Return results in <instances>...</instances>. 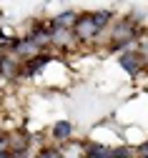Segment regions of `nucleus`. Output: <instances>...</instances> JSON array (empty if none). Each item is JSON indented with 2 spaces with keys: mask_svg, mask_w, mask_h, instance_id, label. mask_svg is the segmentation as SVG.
Masks as SVG:
<instances>
[{
  "mask_svg": "<svg viewBox=\"0 0 148 158\" xmlns=\"http://www.w3.org/2000/svg\"><path fill=\"white\" fill-rule=\"evenodd\" d=\"M78 18H80V13H75V10H63V13H58V15H53V18H50V25H53V28H66V30H73V28H75V23H78Z\"/></svg>",
  "mask_w": 148,
  "mask_h": 158,
  "instance_id": "8",
  "label": "nucleus"
},
{
  "mask_svg": "<svg viewBox=\"0 0 148 158\" xmlns=\"http://www.w3.org/2000/svg\"><path fill=\"white\" fill-rule=\"evenodd\" d=\"M50 138H53V146H63V143L73 141V123L68 121V118L55 121L50 126Z\"/></svg>",
  "mask_w": 148,
  "mask_h": 158,
  "instance_id": "4",
  "label": "nucleus"
},
{
  "mask_svg": "<svg viewBox=\"0 0 148 158\" xmlns=\"http://www.w3.org/2000/svg\"><path fill=\"white\" fill-rule=\"evenodd\" d=\"M136 153H138V158H148V138L136 146Z\"/></svg>",
  "mask_w": 148,
  "mask_h": 158,
  "instance_id": "16",
  "label": "nucleus"
},
{
  "mask_svg": "<svg viewBox=\"0 0 148 158\" xmlns=\"http://www.w3.org/2000/svg\"><path fill=\"white\" fill-rule=\"evenodd\" d=\"M3 55H5V50H0V60H3Z\"/></svg>",
  "mask_w": 148,
  "mask_h": 158,
  "instance_id": "18",
  "label": "nucleus"
},
{
  "mask_svg": "<svg viewBox=\"0 0 148 158\" xmlns=\"http://www.w3.org/2000/svg\"><path fill=\"white\" fill-rule=\"evenodd\" d=\"M40 53H43V50H40V48H38V45L30 40L28 35H20V38H15V43H13V48H10V55H15L20 63H28V60H33V58H38Z\"/></svg>",
  "mask_w": 148,
  "mask_h": 158,
  "instance_id": "2",
  "label": "nucleus"
},
{
  "mask_svg": "<svg viewBox=\"0 0 148 158\" xmlns=\"http://www.w3.org/2000/svg\"><path fill=\"white\" fill-rule=\"evenodd\" d=\"M73 35H75L78 43H95V38H98L100 33H98V28L93 25L91 13H80L78 23H75V28H73Z\"/></svg>",
  "mask_w": 148,
  "mask_h": 158,
  "instance_id": "1",
  "label": "nucleus"
},
{
  "mask_svg": "<svg viewBox=\"0 0 148 158\" xmlns=\"http://www.w3.org/2000/svg\"><path fill=\"white\" fill-rule=\"evenodd\" d=\"M91 18H93V25L98 28V33L108 30L113 25V13L111 10H95V13H91Z\"/></svg>",
  "mask_w": 148,
  "mask_h": 158,
  "instance_id": "9",
  "label": "nucleus"
},
{
  "mask_svg": "<svg viewBox=\"0 0 148 158\" xmlns=\"http://www.w3.org/2000/svg\"><path fill=\"white\" fill-rule=\"evenodd\" d=\"M118 65L128 73L131 78H138V75L146 70V63H143V58L138 55V50H131V53L118 55Z\"/></svg>",
  "mask_w": 148,
  "mask_h": 158,
  "instance_id": "3",
  "label": "nucleus"
},
{
  "mask_svg": "<svg viewBox=\"0 0 148 158\" xmlns=\"http://www.w3.org/2000/svg\"><path fill=\"white\" fill-rule=\"evenodd\" d=\"M35 158H66V153L60 151V146H43Z\"/></svg>",
  "mask_w": 148,
  "mask_h": 158,
  "instance_id": "12",
  "label": "nucleus"
},
{
  "mask_svg": "<svg viewBox=\"0 0 148 158\" xmlns=\"http://www.w3.org/2000/svg\"><path fill=\"white\" fill-rule=\"evenodd\" d=\"M20 68H23V63H20L15 55H10V53L3 55V60H0V75H3L5 83H15V81H18Z\"/></svg>",
  "mask_w": 148,
  "mask_h": 158,
  "instance_id": "6",
  "label": "nucleus"
},
{
  "mask_svg": "<svg viewBox=\"0 0 148 158\" xmlns=\"http://www.w3.org/2000/svg\"><path fill=\"white\" fill-rule=\"evenodd\" d=\"M8 141H10V156L18 153H28L33 146V135L25 131H8Z\"/></svg>",
  "mask_w": 148,
  "mask_h": 158,
  "instance_id": "5",
  "label": "nucleus"
},
{
  "mask_svg": "<svg viewBox=\"0 0 148 158\" xmlns=\"http://www.w3.org/2000/svg\"><path fill=\"white\" fill-rule=\"evenodd\" d=\"M136 50H138V55L143 58V63H146V68H148V33L138 38V48H136Z\"/></svg>",
  "mask_w": 148,
  "mask_h": 158,
  "instance_id": "14",
  "label": "nucleus"
},
{
  "mask_svg": "<svg viewBox=\"0 0 148 158\" xmlns=\"http://www.w3.org/2000/svg\"><path fill=\"white\" fill-rule=\"evenodd\" d=\"M111 158H138V153H136V148L133 146H116L113 151H111Z\"/></svg>",
  "mask_w": 148,
  "mask_h": 158,
  "instance_id": "11",
  "label": "nucleus"
},
{
  "mask_svg": "<svg viewBox=\"0 0 148 158\" xmlns=\"http://www.w3.org/2000/svg\"><path fill=\"white\" fill-rule=\"evenodd\" d=\"M111 146H103V143H95V141H91L88 143V148H86V156L83 158H111Z\"/></svg>",
  "mask_w": 148,
  "mask_h": 158,
  "instance_id": "10",
  "label": "nucleus"
},
{
  "mask_svg": "<svg viewBox=\"0 0 148 158\" xmlns=\"http://www.w3.org/2000/svg\"><path fill=\"white\" fill-rule=\"evenodd\" d=\"M13 43H15V38H8V30H5V28H0V50L10 53Z\"/></svg>",
  "mask_w": 148,
  "mask_h": 158,
  "instance_id": "15",
  "label": "nucleus"
},
{
  "mask_svg": "<svg viewBox=\"0 0 148 158\" xmlns=\"http://www.w3.org/2000/svg\"><path fill=\"white\" fill-rule=\"evenodd\" d=\"M0 158H10V141H8V131L0 128Z\"/></svg>",
  "mask_w": 148,
  "mask_h": 158,
  "instance_id": "13",
  "label": "nucleus"
},
{
  "mask_svg": "<svg viewBox=\"0 0 148 158\" xmlns=\"http://www.w3.org/2000/svg\"><path fill=\"white\" fill-rule=\"evenodd\" d=\"M50 28H53V25H50ZM75 43H78V40H75L73 30H66V28H53V48H58V50H70Z\"/></svg>",
  "mask_w": 148,
  "mask_h": 158,
  "instance_id": "7",
  "label": "nucleus"
},
{
  "mask_svg": "<svg viewBox=\"0 0 148 158\" xmlns=\"http://www.w3.org/2000/svg\"><path fill=\"white\" fill-rule=\"evenodd\" d=\"M3 85H5V81H3V75H0V88H3Z\"/></svg>",
  "mask_w": 148,
  "mask_h": 158,
  "instance_id": "17",
  "label": "nucleus"
}]
</instances>
